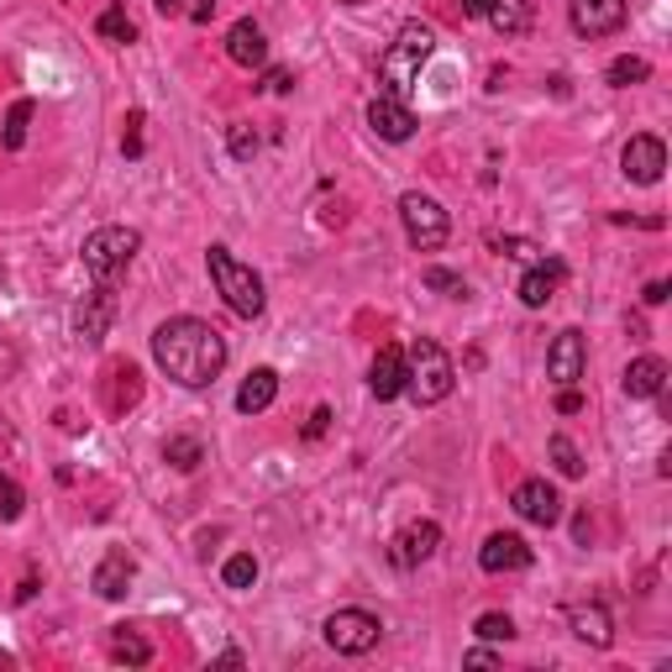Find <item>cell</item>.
I'll list each match as a JSON object with an SVG mask.
<instances>
[{
    "label": "cell",
    "instance_id": "obj_1",
    "mask_svg": "<svg viewBox=\"0 0 672 672\" xmlns=\"http://www.w3.org/2000/svg\"><path fill=\"white\" fill-rule=\"evenodd\" d=\"M153 357H159V368L174 378V384L205 389V384H216L221 368H226V336L200 316H174L153 332Z\"/></svg>",
    "mask_w": 672,
    "mask_h": 672
},
{
    "label": "cell",
    "instance_id": "obj_2",
    "mask_svg": "<svg viewBox=\"0 0 672 672\" xmlns=\"http://www.w3.org/2000/svg\"><path fill=\"white\" fill-rule=\"evenodd\" d=\"M436 53V32L426 27V21H405L399 27V38L389 42V53H384V63H378V95L389 100H410V90L420 84V69H426V59Z\"/></svg>",
    "mask_w": 672,
    "mask_h": 672
},
{
    "label": "cell",
    "instance_id": "obj_3",
    "mask_svg": "<svg viewBox=\"0 0 672 672\" xmlns=\"http://www.w3.org/2000/svg\"><path fill=\"white\" fill-rule=\"evenodd\" d=\"M205 268H211V278H216L221 299H226V305H232L242 320H257V316H263L268 295H263V278L253 274V263L232 257L226 247H211V253H205Z\"/></svg>",
    "mask_w": 672,
    "mask_h": 672
},
{
    "label": "cell",
    "instance_id": "obj_4",
    "mask_svg": "<svg viewBox=\"0 0 672 672\" xmlns=\"http://www.w3.org/2000/svg\"><path fill=\"white\" fill-rule=\"evenodd\" d=\"M452 384H457L452 357L420 336L416 347H410V357H405V389H410V399L416 405H441V399L452 395Z\"/></svg>",
    "mask_w": 672,
    "mask_h": 672
},
{
    "label": "cell",
    "instance_id": "obj_5",
    "mask_svg": "<svg viewBox=\"0 0 672 672\" xmlns=\"http://www.w3.org/2000/svg\"><path fill=\"white\" fill-rule=\"evenodd\" d=\"M138 247H142V237L132 226H100V232L84 237V268H90L95 284H116V278L132 268Z\"/></svg>",
    "mask_w": 672,
    "mask_h": 672
},
{
    "label": "cell",
    "instance_id": "obj_6",
    "mask_svg": "<svg viewBox=\"0 0 672 672\" xmlns=\"http://www.w3.org/2000/svg\"><path fill=\"white\" fill-rule=\"evenodd\" d=\"M399 216H405V237H410L416 253H436V247L447 242V232H452L447 211H441L431 195H420V190H410V195L399 200Z\"/></svg>",
    "mask_w": 672,
    "mask_h": 672
},
{
    "label": "cell",
    "instance_id": "obj_7",
    "mask_svg": "<svg viewBox=\"0 0 672 672\" xmlns=\"http://www.w3.org/2000/svg\"><path fill=\"white\" fill-rule=\"evenodd\" d=\"M378 635H384V625L368 610H336L326 620V646L342 656H368L378 646Z\"/></svg>",
    "mask_w": 672,
    "mask_h": 672
},
{
    "label": "cell",
    "instance_id": "obj_8",
    "mask_svg": "<svg viewBox=\"0 0 672 672\" xmlns=\"http://www.w3.org/2000/svg\"><path fill=\"white\" fill-rule=\"evenodd\" d=\"M568 17H573L578 38H610V32L625 27L631 6L625 0H568Z\"/></svg>",
    "mask_w": 672,
    "mask_h": 672
},
{
    "label": "cell",
    "instance_id": "obj_9",
    "mask_svg": "<svg viewBox=\"0 0 672 672\" xmlns=\"http://www.w3.org/2000/svg\"><path fill=\"white\" fill-rule=\"evenodd\" d=\"M510 505H515V515L531 520V526H557V520H562V499H557V489L547 478H526V483L515 489Z\"/></svg>",
    "mask_w": 672,
    "mask_h": 672
},
{
    "label": "cell",
    "instance_id": "obj_10",
    "mask_svg": "<svg viewBox=\"0 0 672 672\" xmlns=\"http://www.w3.org/2000/svg\"><path fill=\"white\" fill-rule=\"evenodd\" d=\"M620 169H625V179L631 184H656L662 179V169H668V147H662V138H631L625 142V153H620Z\"/></svg>",
    "mask_w": 672,
    "mask_h": 672
},
{
    "label": "cell",
    "instance_id": "obj_11",
    "mask_svg": "<svg viewBox=\"0 0 672 672\" xmlns=\"http://www.w3.org/2000/svg\"><path fill=\"white\" fill-rule=\"evenodd\" d=\"M478 568L483 573H526L531 568V547L515 531H495L483 541V552H478Z\"/></svg>",
    "mask_w": 672,
    "mask_h": 672
},
{
    "label": "cell",
    "instance_id": "obj_12",
    "mask_svg": "<svg viewBox=\"0 0 672 672\" xmlns=\"http://www.w3.org/2000/svg\"><path fill=\"white\" fill-rule=\"evenodd\" d=\"M583 363H589V347H583V332H557L552 353H547V378L552 384H578L583 378Z\"/></svg>",
    "mask_w": 672,
    "mask_h": 672
},
{
    "label": "cell",
    "instance_id": "obj_13",
    "mask_svg": "<svg viewBox=\"0 0 672 672\" xmlns=\"http://www.w3.org/2000/svg\"><path fill=\"white\" fill-rule=\"evenodd\" d=\"M436 547H441V526L436 520H416V526H405L395 536L389 557H395V568H420L426 557H436Z\"/></svg>",
    "mask_w": 672,
    "mask_h": 672
},
{
    "label": "cell",
    "instance_id": "obj_14",
    "mask_svg": "<svg viewBox=\"0 0 672 672\" xmlns=\"http://www.w3.org/2000/svg\"><path fill=\"white\" fill-rule=\"evenodd\" d=\"M368 126H374L384 142H410V132H416V116H410V105H405V100L374 95V105H368Z\"/></svg>",
    "mask_w": 672,
    "mask_h": 672
},
{
    "label": "cell",
    "instance_id": "obj_15",
    "mask_svg": "<svg viewBox=\"0 0 672 672\" xmlns=\"http://www.w3.org/2000/svg\"><path fill=\"white\" fill-rule=\"evenodd\" d=\"M562 278H568V263H562V257H547V263H536L531 274L520 278V299H526L531 310H541V305H552V295L562 289Z\"/></svg>",
    "mask_w": 672,
    "mask_h": 672
},
{
    "label": "cell",
    "instance_id": "obj_16",
    "mask_svg": "<svg viewBox=\"0 0 672 672\" xmlns=\"http://www.w3.org/2000/svg\"><path fill=\"white\" fill-rule=\"evenodd\" d=\"M111 316H116V295H111V284H95V289L84 295L80 316H74V332H80L84 342H100L105 326H111Z\"/></svg>",
    "mask_w": 672,
    "mask_h": 672
},
{
    "label": "cell",
    "instance_id": "obj_17",
    "mask_svg": "<svg viewBox=\"0 0 672 672\" xmlns=\"http://www.w3.org/2000/svg\"><path fill=\"white\" fill-rule=\"evenodd\" d=\"M226 59L242 63V69L268 63V38H263V27H257V21H237V27L226 32Z\"/></svg>",
    "mask_w": 672,
    "mask_h": 672
},
{
    "label": "cell",
    "instance_id": "obj_18",
    "mask_svg": "<svg viewBox=\"0 0 672 672\" xmlns=\"http://www.w3.org/2000/svg\"><path fill=\"white\" fill-rule=\"evenodd\" d=\"M483 17H489V27H495L499 38H526L536 21V6L531 0H489Z\"/></svg>",
    "mask_w": 672,
    "mask_h": 672
},
{
    "label": "cell",
    "instance_id": "obj_19",
    "mask_svg": "<svg viewBox=\"0 0 672 672\" xmlns=\"http://www.w3.org/2000/svg\"><path fill=\"white\" fill-rule=\"evenodd\" d=\"M368 389H374V399L405 395V353H399V347H378L374 374H368Z\"/></svg>",
    "mask_w": 672,
    "mask_h": 672
},
{
    "label": "cell",
    "instance_id": "obj_20",
    "mask_svg": "<svg viewBox=\"0 0 672 672\" xmlns=\"http://www.w3.org/2000/svg\"><path fill=\"white\" fill-rule=\"evenodd\" d=\"M668 389V363L662 357H635L625 368V395L631 399H656Z\"/></svg>",
    "mask_w": 672,
    "mask_h": 672
},
{
    "label": "cell",
    "instance_id": "obj_21",
    "mask_svg": "<svg viewBox=\"0 0 672 672\" xmlns=\"http://www.w3.org/2000/svg\"><path fill=\"white\" fill-rule=\"evenodd\" d=\"M132 573H138V568H132V557L121 552H105L100 557V568H95V593L100 599H126V583H132Z\"/></svg>",
    "mask_w": 672,
    "mask_h": 672
},
{
    "label": "cell",
    "instance_id": "obj_22",
    "mask_svg": "<svg viewBox=\"0 0 672 672\" xmlns=\"http://www.w3.org/2000/svg\"><path fill=\"white\" fill-rule=\"evenodd\" d=\"M278 395V374L274 368H253V374L242 378V389H237V410L242 416H257V410H268Z\"/></svg>",
    "mask_w": 672,
    "mask_h": 672
},
{
    "label": "cell",
    "instance_id": "obj_23",
    "mask_svg": "<svg viewBox=\"0 0 672 672\" xmlns=\"http://www.w3.org/2000/svg\"><path fill=\"white\" fill-rule=\"evenodd\" d=\"M568 620H573V635L578 641H589V646H610L614 641V620H610L604 604H578Z\"/></svg>",
    "mask_w": 672,
    "mask_h": 672
},
{
    "label": "cell",
    "instance_id": "obj_24",
    "mask_svg": "<svg viewBox=\"0 0 672 672\" xmlns=\"http://www.w3.org/2000/svg\"><path fill=\"white\" fill-rule=\"evenodd\" d=\"M95 32L105 42H116V48H132V42H138V21L126 17L121 6H105V11H100V21H95Z\"/></svg>",
    "mask_w": 672,
    "mask_h": 672
},
{
    "label": "cell",
    "instance_id": "obj_25",
    "mask_svg": "<svg viewBox=\"0 0 672 672\" xmlns=\"http://www.w3.org/2000/svg\"><path fill=\"white\" fill-rule=\"evenodd\" d=\"M163 462H174L179 474H195L200 462H205V447H200L195 436H169L163 441Z\"/></svg>",
    "mask_w": 672,
    "mask_h": 672
},
{
    "label": "cell",
    "instance_id": "obj_26",
    "mask_svg": "<svg viewBox=\"0 0 672 672\" xmlns=\"http://www.w3.org/2000/svg\"><path fill=\"white\" fill-rule=\"evenodd\" d=\"M111 656H116V662H132V668H142V662H153V646H147L142 635H132L126 625H116V631H111Z\"/></svg>",
    "mask_w": 672,
    "mask_h": 672
},
{
    "label": "cell",
    "instance_id": "obj_27",
    "mask_svg": "<svg viewBox=\"0 0 672 672\" xmlns=\"http://www.w3.org/2000/svg\"><path fill=\"white\" fill-rule=\"evenodd\" d=\"M27 126H32V100H17L11 116H6V132H0L6 153H21V147H27Z\"/></svg>",
    "mask_w": 672,
    "mask_h": 672
},
{
    "label": "cell",
    "instance_id": "obj_28",
    "mask_svg": "<svg viewBox=\"0 0 672 672\" xmlns=\"http://www.w3.org/2000/svg\"><path fill=\"white\" fill-rule=\"evenodd\" d=\"M604 80H610L614 90H631V84H646V80H652V63H646V59H614Z\"/></svg>",
    "mask_w": 672,
    "mask_h": 672
},
{
    "label": "cell",
    "instance_id": "obj_29",
    "mask_svg": "<svg viewBox=\"0 0 672 672\" xmlns=\"http://www.w3.org/2000/svg\"><path fill=\"white\" fill-rule=\"evenodd\" d=\"M552 462H557V474L562 478H583V452L573 447V436H552Z\"/></svg>",
    "mask_w": 672,
    "mask_h": 672
},
{
    "label": "cell",
    "instance_id": "obj_30",
    "mask_svg": "<svg viewBox=\"0 0 672 672\" xmlns=\"http://www.w3.org/2000/svg\"><path fill=\"white\" fill-rule=\"evenodd\" d=\"M221 578H226V589H253V583H257V557H253V552L226 557V568H221Z\"/></svg>",
    "mask_w": 672,
    "mask_h": 672
},
{
    "label": "cell",
    "instance_id": "obj_31",
    "mask_svg": "<svg viewBox=\"0 0 672 672\" xmlns=\"http://www.w3.org/2000/svg\"><path fill=\"white\" fill-rule=\"evenodd\" d=\"M474 631H478V641H515V620H510V614H478V625H474Z\"/></svg>",
    "mask_w": 672,
    "mask_h": 672
},
{
    "label": "cell",
    "instance_id": "obj_32",
    "mask_svg": "<svg viewBox=\"0 0 672 672\" xmlns=\"http://www.w3.org/2000/svg\"><path fill=\"white\" fill-rule=\"evenodd\" d=\"M426 289H441L447 299H468V278L447 274V268H426Z\"/></svg>",
    "mask_w": 672,
    "mask_h": 672
},
{
    "label": "cell",
    "instance_id": "obj_33",
    "mask_svg": "<svg viewBox=\"0 0 672 672\" xmlns=\"http://www.w3.org/2000/svg\"><path fill=\"white\" fill-rule=\"evenodd\" d=\"M142 126H147V116L142 111H126V132H121V153L126 159H142Z\"/></svg>",
    "mask_w": 672,
    "mask_h": 672
},
{
    "label": "cell",
    "instance_id": "obj_34",
    "mask_svg": "<svg viewBox=\"0 0 672 672\" xmlns=\"http://www.w3.org/2000/svg\"><path fill=\"white\" fill-rule=\"evenodd\" d=\"M226 142H232V159H237V163H247L257 153V132H253V126H232V138H226Z\"/></svg>",
    "mask_w": 672,
    "mask_h": 672
},
{
    "label": "cell",
    "instance_id": "obj_35",
    "mask_svg": "<svg viewBox=\"0 0 672 672\" xmlns=\"http://www.w3.org/2000/svg\"><path fill=\"white\" fill-rule=\"evenodd\" d=\"M21 515V489L11 478H0V520H17Z\"/></svg>",
    "mask_w": 672,
    "mask_h": 672
},
{
    "label": "cell",
    "instance_id": "obj_36",
    "mask_svg": "<svg viewBox=\"0 0 672 672\" xmlns=\"http://www.w3.org/2000/svg\"><path fill=\"white\" fill-rule=\"evenodd\" d=\"M263 90H274V95H289V90H295V74H289V69H268Z\"/></svg>",
    "mask_w": 672,
    "mask_h": 672
},
{
    "label": "cell",
    "instance_id": "obj_37",
    "mask_svg": "<svg viewBox=\"0 0 672 672\" xmlns=\"http://www.w3.org/2000/svg\"><path fill=\"white\" fill-rule=\"evenodd\" d=\"M495 247L505 257H536V247H531V242H520V237H495Z\"/></svg>",
    "mask_w": 672,
    "mask_h": 672
},
{
    "label": "cell",
    "instance_id": "obj_38",
    "mask_svg": "<svg viewBox=\"0 0 672 672\" xmlns=\"http://www.w3.org/2000/svg\"><path fill=\"white\" fill-rule=\"evenodd\" d=\"M326 426H332V410H326V405H320L316 416L305 420V441H320V436H326Z\"/></svg>",
    "mask_w": 672,
    "mask_h": 672
},
{
    "label": "cell",
    "instance_id": "obj_39",
    "mask_svg": "<svg viewBox=\"0 0 672 672\" xmlns=\"http://www.w3.org/2000/svg\"><path fill=\"white\" fill-rule=\"evenodd\" d=\"M557 410H562V416H578V410H583V395H578L573 384H568V389L557 395Z\"/></svg>",
    "mask_w": 672,
    "mask_h": 672
},
{
    "label": "cell",
    "instance_id": "obj_40",
    "mask_svg": "<svg viewBox=\"0 0 672 672\" xmlns=\"http://www.w3.org/2000/svg\"><path fill=\"white\" fill-rule=\"evenodd\" d=\"M184 17H190V21H211V17H216V0H190V6H184Z\"/></svg>",
    "mask_w": 672,
    "mask_h": 672
},
{
    "label": "cell",
    "instance_id": "obj_41",
    "mask_svg": "<svg viewBox=\"0 0 672 672\" xmlns=\"http://www.w3.org/2000/svg\"><path fill=\"white\" fill-rule=\"evenodd\" d=\"M668 295H672V284H668V278H652V284H646V295H641V299H646V305H662Z\"/></svg>",
    "mask_w": 672,
    "mask_h": 672
},
{
    "label": "cell",
    "instance_id": "obj_42",
    "mask_svg": "<svg viewBox=\"0 0 672 672\" xmlns=\"http://www.w3.org/2000/svg\"><path fill=\"white\" fill-rule=\"evenodd\" d=\"M499 656L495 652H483V646H478V652H468V668H495Z\"/></svg>",
    "mask_w": 672,
    "mask_h": 672
},
{
    "label": "cell",
    "instance_id": "obj_43",
    "mask_svg": "<svg viewBox=\"0 0 672 672\" xmlns=\"http://www.w3.org/2000/svg\"><path fill=\"white\" fill-rule=\"evenodd\" d=\"M153 6H159V17H179L184 11V0H153Z\"/></svg>",
    "mask_w": 672,
    "mask_h": 672
},
{
    "label": "cell",
    "instance_id": "obj_44",
    "mask_svg": "<svg viewBox=\"0 0 672 672\" xmlns=\"http://www.w3.org/2000/svg\"><path fill=\"white\" fill-rule=\"evenodd\" d=\"M483 6H489V0H462V11H468V17H483Z\"/></svg>",
    "mask_w": 672,
    "mask_h": 672
}]
</instances>
